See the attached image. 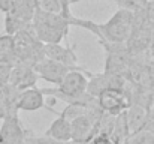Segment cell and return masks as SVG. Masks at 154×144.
<instances>
[{
	"label": "cell",
	"mask_w": 154,
	"mask_h": 144,
	"mask_svg": "<svg viewBox=\"0 0 154 144\" xmlns=\"http://www.w3.org/2000/svg\"><path fill=\"white\" fill-rule=\"evenodd\" d=\"M133 18H135L133 11L120 8L103 24H97V23H93L88 20H79V18L72 17L70 26H78V27L93 32L99 38V41L114 42V44H126L132 33V29H133Z\"/></svg>",
	"instance_id": "6da1fadb"
},
{
	"label": "cell",
	"mask_w": 154,
	"mask_h": 144,
	"mask_svg": "<svg viewBox=\"0 0 154 144\" xmlns=\"http://www.w3.org/2000/svg\"><path fill=\"white\" fill-rule=\"evenodd\" d=\"M70 20L72 18L44 12L36 8V12L32 20V27L36 38L42 44H60L69 32Z\"/></svg>",
	"instance_id": "7a4b0ae2"
},
{
	"label": "cell",
	"mask_w": 154,
	"mask_h": 144,
	"mask_svg": "<svg viewBox=\"0 0 154 144\" xmlns=\"http://www.w3.org/2000/svg\"><path fill=\"white\" fill-rule=\"evenodd\" d=\"M84 72H87V71L85 69L84 71H70L66 74L63 81L55 89H41V90L44 95H52L55 98L82 95L87 92V86H88V78L85 77Z\"/></svg>",
	"instance_id": "3957f363"
},
{
	"label": "cell",
	"mask_w": 154,
	"mask_h": 144,
	"mask_svg": "<svg viewBox=\"0 0 154 144\" xmlns=\"http://www.w3.org/2000/svg\"><path fill=\"white\" fill-rule=\"evenodd\" d=\"M126 83H127V78L123 75H115L109 72L93 74L91 78L88 80L87 93L97 98L105 90H124Z\"/></svg>",
	"instance_id": "277c9868"
},
{
	"label": "cell",
	"mask_w": 154,
	"mask_h": 144,
	"mask_svg": "<svg viewBox=\"0 0 154 144\" xmlns=\"http://www.w3.org/2000/svg\"><path fill=\"white\" fill-rule=\"evenodd\" d=\"M33 69L35 72L38 74L39 78L45 80L47 83H51V84H55L58 86L63 78L66 77L67 72L70 71H79V69H73L70 66H66L60 62H55V60H51V59H42L41 62L35 63L33 65Z\"/></svg>",
	"instance_id": "5b68a950"
},
{
	"label": "cell",
	"mask_w": 154,
	"mask_h": 144,
	"mask_svg": "<svg viewBox=\"0 0 154 144\" xmlns=\"http://www.w3.org/2000/svg\"><path fill=\"white\" fill-rule=\"evenodd\" d=\"M27 131L18 114H8L2 119L0 125V144H24Z\"/></svg>",
	"instance_id": "8992f818"
},
{
	"label": "cell",
	"mask_w": 154,
	"mask_h": 144,
	"mask_svg": "<svg viewBox=\"0 0 154 144\" xmlns=\"http://www.w3.org/2000/svg\"><path fill=\"white\" fill-rule=\"evenodd\" d=\"M97 101L103 113L111 116H118L124 113L132 104L129 95L124 90H105L97 96Z\"/></svg>",
	"instance_id": "52a82bcc"
},
{
	"label": "cell",
	"mask_w": 154,
	"mask_h": 144,
	"mask_svg": "<svg viewBox=\"0 0 154 144\" xmlns=\"http://www.w3.org/2000/svg\"><path fill=\"white\" fill-rule=\"evenodd\" d=\"M38 80H39V77L35 72L33 66L24 65V63H17V65L12 66L11 77H9V84H12L18 90L23 92V90L36 87Z\"/></svg>",
	"instance_id": "ba28073f"
},
{
	"label": "cell",
	"mask_w": 154,
	"mask_h": 144,
	"mask_svg": "<svg viewBox=\"0 0 154 144\" xmlns=\"http://www.w3.org/2000/svg\"><path fill=\"white\" fill-rule=\"evenodd\" d=\"M72 128V141L75 144H87L94 134H97V125L85 114L73 119L70 122Z\"/></svg>",
	"instance_id": "9c48e42d"
},
{
	"label": "cell",
	"mask_w": 154,
	"mask_h": 144,
	"mask_svg": "<svg viewBox=\"0 0 154 144\" xmlns=\"http://www.w3.org/2000/svg\"><path fill=\"white\" fill-rule=\"evenodd\" d=\"M44 51H45V57L47 59L60 62V63H63L66 66H70L73 69L84 71L78 65V56H76L73 48L63 47L61 44H44Z\"/></svg>",
	"instance_id": "30bf717a"
},
{
	"label": "cell",
	"mask_w": 154,
	"mask_h": 144,
	"mask_svg": "<svg viewBox=\"0 0 154 144\" xmlns=\"http://www.w3.org/2000/svg\"><path fill=\"white\" fill-rule=\"evenodd\" d=\"M124 113H126V120H127V126H129L130 134H135L147 126L150 108H147L138 102H132Z\"/></svg>",
	"instance_id": "8fae6325"
},
{
	"label": "cell",
	"mask_w": 154,
	"mask_h": 144,
	"mask_svg": "<svg viewBox=\"0 0 154 144\" xmlns=\"http://www.w3.org/2000/svg\"><path fill=\"white\" fill-rule=\"evenodd\" d=\"M44 96L45 95L42 93V90L38 89V87L23 90L20 93L18 102H17L18 111H38V110L47 107Z\"/></svg>",
	"instance_id": "7c38bea8"
},
{
	"label": "cell",
	"mask_w": 154,
	"mask_h": 144,
	"mask_svg": "<svg viewBox=\"0 0 154 144\" xmlns=\"http://www.w3.org/2000/svg\"><path fill=\"white\" fill-rule=\"evenodd\" d=\"M45 135L50 137L52 140L57 141H72V128H70V122L66 120L61 116H57L55 120H52V123L48 126V129L45 131Z\"/></svg>",
	"instance_id": "4fadbf2b"
},
{
	"label": "cell",
	"mask_w": 154,
	"mask_h": 144,
	"mask_svg": "<svg viewBox=\"0 0 154 144\" xmlns=\"http://www.w3.org/2000/svg\"><path fill=\"white\" fill-rule=\"evenodd\" d=\"M38 9L50 14H57L63 15L66 18H72V14L69 11V6L63 3V0H36Z\"/></svg>",
	"instance_id": "5bb4252c"
},
{
	"label": "cell",
	"mask_w": 154,
	"mask_h": 144,
	"mask_svg": "<svg viewBox=\"0 0 154 144\" xmlns=\"http://www.w3.org/2000/svg\"><path fill=\"white\" fill-rule=\"evenodd\" d=\"M30 23H24L23 20H20L14 12H8L5 14V29H6V35H17L20 30H23L26 26H29Z\"/></svg>",
	"instance_id": "9a60e30c"
},
{
	"label": "cell",
	"mask_w": 154,
	"mask_h": 144,
	"mask_svg": "<svg viewBox=\"0 0 154 144\" xmlns=\"http://www.w3.org/2000/svg\"><path fill=\"white\" fill-rule=\"evenodd\" d=\"M127 140L130 144H154V134L150 129L144 128L135 134H130Z\"/></svg>",
	"instance_id": "2e32d148"
},
{
	"label": "cell",
	"mask_w": 154,
	"mask_h": 144,
	"mask_svg": "<svg viewBox=\"0 0 154 144\" xmlns=\"http://www.w3.org/2000/svg\"><path fill=\"white\" fill-rule=\"evenodd\" d=\"M82 114H85V107L70 105V104H67V105L63 108V111L58 113V116L64 117V119L69 120V122H72L73 119H76V117H79V116H82Z\"/></svg>",
	"instance_id": "e0dca14e"
},
{
	"label": "cell",
	"mask_w": 154,
	"mask_h": 144,
	"mask_svg": "<svg viewBox=\"0 0 154 144\" xmlns=\"http://www.w3.org/2000/svg\"><path fill=\"white\" fill-rule=\"evenodd\" d=\"M24 144H75V143L73 141H67V143L57 141V140H52V138L47 137V135H44V137H35V135H32V134L27 132Z\"/></svg>",
	"instance_id": "ac0fdd59"
},
{
	"label": "cell",
	"mask_w": 154,
	"mask_h": 144,
	"mask_svg": "<svg viewBox=\"0 0 154 144\" xmlns=\"http://www.w3.org/2000/svg\"><path fill=\"white\" fill-rule=\"evenodd\" d=\"M14 51V36L11 35H0V54Z\"/></svg>",
	"instance_id": "d6986e66"
},
{
	"label": "cell",
	"mask_w": 154,
	"mask_h": 144,
	"mask_svg": "<svg viewBox=\"0 0 154 144\" xmlns=\"http://www.w3.org/2000/svg\"><path fill=\"white\" fill-rule=\"evenodd\" d=\"M11 71H12V65L0 63V86H5V84L9 83Z\"/></svg>",
	"instance_id": "ffe728a7"
},
{
	"label": "cell",
	"mask_w": 154,
	"mask_h": 144,
	"mask_svg": "<svg viewBox=\"0 0 154 144\" xmlns=\"http://www.w3.org/2000/svg\"><path fill=\"white\" fill-rule=\"evenodd\" d=\"M87 144H114V143H112V140H111V137H109L108 134L97 132V134H94V137Z\"/></svg>",
	"instance_id": "44dd1931"
},
{
	"label": "cell",
	"mask_w": 154,
	"mask_h": 144,
	"mask_svg": "<svg viewBox=\"0 0 154 144\" xmlns=\"http://www.w3.org/2000/svg\"><path fill=\"white\" fill-rule=\"evenodd\" d=\"M14 9V2L12 0H0V12L8 14Z\"/></svg>",
	"instance_id": "7402d4cb"
},
{
	"label": "cell",
	"mask_w": 154,
	"mask_h": 144,
	"mask_svg": "<svg viewBox=\"0 0 154 144\" xmlns=\"http://www.w3.org/2000/svg\"><path fill=\"white\" fill-rule=\"evenodd\" d=\"M12 2H14V5H15V3H20L21 0H12Z\"/></svg>",
	"instance_id": "603a6c76"
}]
</instances>
